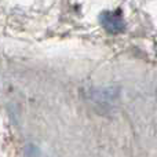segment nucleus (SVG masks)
<instances>
[{
	"instance_id": "2",
	"label": "nucleus",
	"mask_w": 157,
	"mask_h": 157,
	"mask_svg": "<svg viewBox=\"0 0 157 157\" xmlns=\"http://www.w3.org/2000/svg\"><path fill=\"white\" fill-rule=\"evenodd\" d=\"M156 55H157V44H156Z\"/></svg>"
},
{
	"instance_id": "1",
	"label": "nucleus",
	"mask_w": 157,
	"mask_h": 157,
	"mask_svg": "<svg viewBox=\"0 0 157 157\" xmlns=\"http://www.w3.org/2000/svg\"><path fill=\"white\" fill-rule=\"evenodd\" d=\"M101 25L109 33H121L125 29V24L120 11H103L99 15Z\"/></svg>"
}]
</instances>
